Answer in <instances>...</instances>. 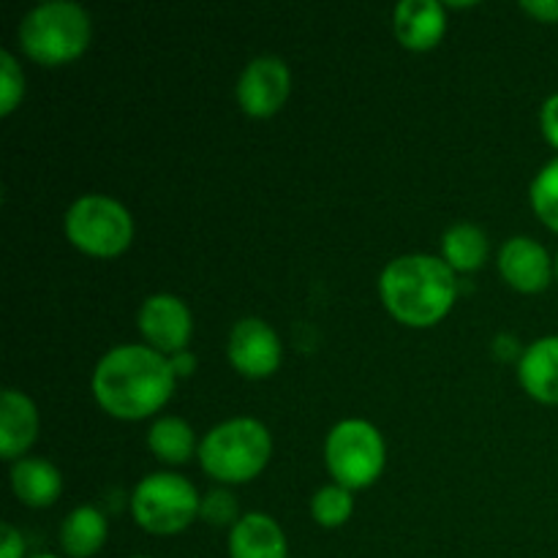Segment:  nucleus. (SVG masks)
<instances>
[{
  "label": "nucleus",
  "instance_id": "obj_1",
  "mask_svg": "<svg viewBox=\"0 0 558 558\" xmlns=\"http://www.w3.org/2000/svg\"><path fill=\"white\" fill-rule=\"evenodd\" d=\"M174 371L169 357L150 347H114L93 371L98 407L118 420H145L172 398Z\"/></svg>",
  "mask_w": 558,
  "mask_h": 558
},
{
  "label": "nucleus",
  "instance_id": "obj_2",
  "mask_svg": "<svg viewBox=\"0 0 558 558\" xmlns=\"http://www.w3.org/2000/svg\"><path fill=\"white\" fill-rule=\"evenodd\" d=\"M456 272L428 254L398 256L379 278V294L392 319L409 327H434L456 303Z\"/></svg>",
  "mask_w": 558,
  "mask_h": 558
},
{
  "label": "nucleus",
  "instance_id": "obj_3",
  "mask_svg": "<svg viewBox=\"0 0 558 558\" xmlns=\"http://www.w3.org/2000/svg\"><path fill=\"white\" fill-rule=\"evenodd\" d=\"M272 452L270 430L251 417L216 425L199 445V463L213 480L227 485L248 483L267 466Z\"/></svg>",
  "mask_w": 558,
  "mask_h": 558
},
{
  "label": "nucleus",
  "instance_id": "obj_4",
  "mask_svg": "<svg viewBox=\"0 0 558 558\" xmlns=\"http://www.w3.org/2000/svg\"><path fill=\"white\" fill-rule=\"evenodd\" d=\"M20 44L41 65H63L80 58L90 44V16L80 3L49 0L27 11L20 25Z\"/></svg>",
  "mask_w": 558,
  "mask_h": 558
},
{
  "label": "nucleus",
  "instance_id": "obj_5",
  "mask_svg": "<svg viewBox=\"0 0 558 558\" xmlns=\"http://www.w3.org/2000/svg\"><path fill=\"white\" fill-rule=\"evenodd\" d=\"M65 238L82 254L112 259L134 240V218L120 202L104 194L80 196L65 213Z\"/></svg>",
  "mask_w": 558,
  "mask_h": 558
},
{
  "label": "nucleus",
  "instance_id": "obj_6",
  "mask_svg": "<svg viewBox=\"0 0 558 558\" xmlns=\"http://www.w3.org/2000/svg\"><path fill=\"white\" fill-rule=\"evenodd\" d=\"M199 507L196 488L180 474H147L131 496L134 521L158 537L185 532L199 515Z\"/></svg>",
  "mask_w": 558,
  "mask_h": 558
},
{
  "label": "nucleus",
  "instance_id": "obj_7",
  "mask_svg": "<svg viewBox=\"0 0 558 558\" xmlns=\"http://www.w3.org/2000/svg\"><path fill=\"white\" fill-rule=\"evenodd\" d=\"M385 439L365 420H343L330 430L325 461L336 485L347 490L368 488L385 472Z\"/></svg>",
  "mask_w": 558,
  "mask_h": 558
},
{
  "label": "nucleus",
  "instance_id": "obj_8",
  "mask_svg": "<svg viewBox=\"0 0 558 558\" xmlns=\"http://www.w3.org/2000/svg\"><path fill=\"white\" fill-rule=\"evenodd\" d=\"M292 76L281 58H254L238 80V104L251 118H272L287 104Z\"/></svg>",
  "mask_w": 558,
  "mask_h": 558
},
{
  "label": "nucleus",
  "instance_id": "obj_9",
  "mask_svg": "<svg viewBox=\"0 0 558 558\" xmlns=\"http://www.w3.org/2000/svg\"><path fill=\"white\" fill-rule=\"evenodd\" d=\"M229 363L248 379H267L281 365V338L267 322L243 319L229 332Z\"/></svg>",
  "mask_w": 558,
  "mask_h": 558
},
{
  "label": "nucleus",
  "instance_id": "obj_10",
  "mask_svg": "<svg viewBox=\"0 0 558 558\" xmlns=\"http://www.w3.org/2000/svg\"><path fill=\"white\" fill-rule=\"evenodd\" d=\"M140 332L145 336L147 347L167 354L185 352L194 332L189 305L174 294H153L140 308Z\"/></svg>",
  "mask_w": 558,
  "mask_h": 558
},
{
  "label": "nucleus",
  "instance_id": "obj_11",
  "mask_svg": "<svg viewBox=\"0 0 558 558\" xmlns=\"http://www.w3.org/2000/svg\"><path fill=\"white\" fill-rule=\"evenodd\" d=\"M499 272L515 292L537 294L550 283V256L545 245L532 238H510L501 245Z\"/></svg>",
  "mask_w": 558,
  "mask_h": 558
},
{
  "label": "nucleus",
  "instance_id": "obj_12",
  "mask_svg": "<svg viewBox=\"0 0 558 558\" xmlns=\"http://www.w3.org/2000/svg\"><path fill=\"white\" fill-rule=\"evenodd\" d=\"M392 27L403 47L414 52H428L445 38L447 11L436 0H403L396 5Z\"/></svg>",
  "mask_w": 558,
  "mask_h": 558
},
{
  "label": "nucleus",
  "instance_id": "obj_13",
  "mask_svg": "<svg viewBox=\"0 0 558 558\" xmlns=\"http://www.w3.org/2000/svg\"><path fill=\"white\" fill-rule=\"evenodd\" d=\"M518 379L534 401L558 407V336L539 338L521 354Z\"/></svg>",
  "mask_w": 558,
  "mask_h": 558
},
{
  "label": "nucleus",
  "instance_id": "obj_14",
  "mask_svg": "<svg viewBox=\"0 0 558 558\" xmlns=\"http://www.w3.org/2000/svg\"><path fill=\"white\" fill-rule=\"evenodd\" d=\"M229 558H287L283 529L262 512H248L229 532Z\"/></svg>",
  "mask_w": 558,
  "mask_h": 558
},
{
  "label": "nucleus",
  "instance_id": "obj_15",
  "mask_svg": "<svg viewBox=\"0 0 558 558\" xmlns=\"http://www.w3.org/2000/svg\"><path fill=\"white\" fill-rule=\"evenodd\" d=\"M38 436V412L31 398L20 390H5L0 401V456L5 461L20 458Z\"/></svg>",
  "mask_w": 558,
  "mask_h": 558
},
{
  "label": "nucleus",
  "instance_id": "obj_16",
  "mask_svg": "<svg viewBox=\"0 0 558 558\" xmlns=\"http://www.w3.org/2000/svg\"><path fill=\"white\" fill-rule=\"evenodd\" d=\"M11 488L22 505L41 510V507H52L60 499L63 477L44 458H20L11 466Z\"/></svg>",
  "mask_w": 558,
  "mask_h": 558
},
{
  "label": "nucleus",
  "instance_id": "obj_17",
  "mask_svg": "<svg viewBox=\"0 0 558 558\" xmlns=\"http://www.w3.org/2000/svg\"><path fill=\"white\" fill-rule=\"evenodd\" d=\"M107 543V518L96 507H76L60 526V548L71 558H90Z\"/></svg>",
  "mask_w": 558,
  "mask_h": 558
},
{
  "label": "nucleus",
  "instance_id": "obj_18",
  "mask_svg": "<svg viewBox=\"0 0 558 558\" xmlns=\"http://www.w3.org/2000/svg\"><path fill=\"white\" fill-rule=\"evenodd\" d=\"M441 254L452 272H474L488 259V238L480 227L456 223L441 240Z\"/></svg>",
  "mask_w": 558,
  "mask_h": 558
},
{
  "label": "nucleus",
  "instance_id": "obj_19",
  "mask_svg": "<svg viewBox=\"0 0 558 558\" xmlns=\"http://www.w3.org/2000/svg\"><path fill=\"white\" fill-rule=\"evenodd\" d=\"M147 447L153 450V456L163 463H180L189 461L196 450L194 430L185 420L180 417H161L153 423L150 434H147Z\"/></svg>",
  "mask_w": 558,
  "mask_h": 558
},
{
  "label": "nucleus",
  "instance_id": "obj_20",
  "mask_svg": "<svg viewBox=\"0 0 558 558\" xmlns=\"http://www.w3.org/2000/svg\"><path fill=\"white\" fill-rule=\"evenodd\" d=\"M352 490H347L343 485H325L322 490H316V496L311 499V515L319 526L325 529H338L352 518Z\"/></svg>",
  "mask_w": 558,
  "mask_h": 558
},
{
  "label": "nucleus",
  "instance_id": "obj_21",
  "mask_svg": "<svg viewBox=\"0 0 558 558\" xmlns=\"http://www.w3.org/2000/svg\"><path fill=\"white\" fill-rule=\"evenodd\" d=\"M532 207L539 221L558 234V158L545 163L534 178Z\"/></svg>",
  "mask_w": 558,
  "mask_h": 558
},
{
  "label": "nucleus",
  "instance_id": "obj_22",
  "mask_svg": "<svg viewBox=\"0 0 558 558\" xmlns=\"http://www.w3.org/2000/svg\"><path fill=\"white\" fill-rule=\"evenodd\" d=\"M25 96V76L11 52H0V114L9 118Z\"/></svg>",
  "mask_w": 558,
  "mask_h": 558
},
{
  "label": "nucleus",
  "instance_id": "obj_23",
  "mask_svg": "<svg viewBox=\"0 0 558 558\" xmlns=\"http://www.w3.org/2000/svg\"><path fill=\"white\" fill-rule=\"evenodd\" d=\"M199 515L205 518L210 526H229V523H238V501L229 490H210V494L202 499Z\"/></svg>",
  "mask_w": 558,
  "mask_h": 558
},
{
  "label": "nucleus",
  "instance_id": "obj_24",
  "mask_svg": "<svg viewBox=\"0 0 558 558\" xmlns=\"http://www.w3.org/2000/svg\"><path fill=\"white\" fill-rule=\"evenodd\" d=\"M539 125H543V136L548 140V145L558 150V93L543 104V112H539Z\"/></svg>",
  "mask_w": 558,
  "mask_h": 558
},
{
  "label": "nucleus",
  "instance_id": "obj_25",
  "mask_svg": "<svg viewBox=\"0 0 558 558\" xmlns=\"http://www.w3.org/2000/svg\"><path fill=\"white\" fill-rule=\"evenodd\" d=\"M0 558H25V539L11 523L0 526Z\"/></svg>",
  "mask_w": 558,
  "mask_h": 558
},
{
  "label": "nucleus",
  "instance_id": "obj_26",
  "mask_svg": "<svg viewBox=\"0 0 558 558\" xmlns=\"http://www.w3.org/2000/svg\"><path fill=\"white\" fill-rule=\"evenodd\" d=\"M521 9L539 22H558V0H523Z\"/></svg>",
  "mask_w": 558,
  "mask_h": 558
},
{
  "label": "nucleus",
  "instance_id": "obj_27",
  "mask_svg": "<svg viewBox=\"0 0 558 558\" xmlns=\"http://www.w3.org/2000/svg\"><path fill=\"white\" fill-rule=\"evenodd\" d=\"M169 363H172L174 376H191L196 360H194V354H191V352H180V354H174V357H169Z\"/></svg>",
  "mask_w": 558,
  "mask_h": 558
},
{
  "label": "nucleus",
  "instance_id": "obj_28",
  "mask_svg": "<svg viewBox=\"0 0 558 558\" xmlns=\"http://www.w3.org/2000/svg\"><path fill=\"white\" fill-rule=\"evenodd\" d=\"M31 558H60V556H52V554H41V556H31Z\"/></svg>",
  "mask_w": 558,
  "mask_h": 558
},
{
  "label": "nucleus",
  "instance_id": "obj_29",
  "mask_svg": "<svg viewBox=\"0 0 558 558\" xmlns=\"http://www.w3.org/2000/svg\"><path fill=\"white\" fill-rule=\"evenodd\" d=\"M556 276H558V259H556Z\"/></svg>",
  "mask_w": 558,
  "mask_h": 558
},
{
  "label": "nucleus",
  "instance_id": "obj_30",
  "mask_svg": "<svg viewBox=\"0 0 558 558\" xmlns=\"http://www.w3.org/2000/svg\"><path fill=\"white\" fill-rule=\"evenodd\" d=\"M136 558H147V556H136Z\"/></svg>",
  "mask_w": 558,
  "mask_h": 558
}]
</instances>
